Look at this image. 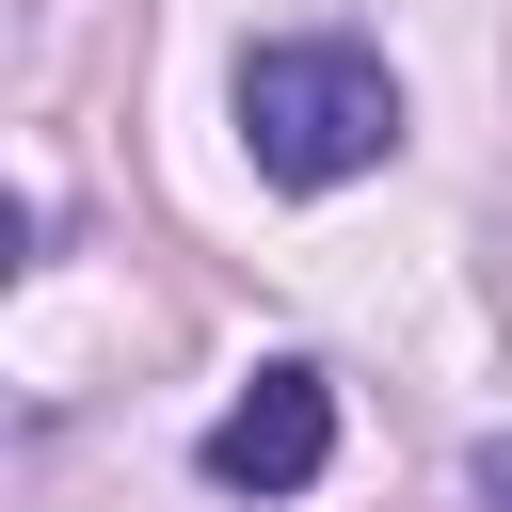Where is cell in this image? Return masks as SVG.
Here are the masks:
<instances>
[{
    "label": "cell",
    "mask_w": 512,
    "mask_h": 512,
    "mask_svg": "<svg viewBox=\"0 0 512 512\" xmlns=\"http://www.w3.org/2000/svg\"><path fill=\"white\" fill-rule=\"evenodd\" d=\"M240 144H256L272 192L384 176V144H400V80H384V48H336V32L240 48Z\"/></svg>",
    "instance_id": "obj_1"
},
{
    "label": "cell",
    "mask_w": 512,
    "mask_h": 512,
    "mask_svg": "<svg viewBox=\"0 0 512 512\" xmlns=\"http://www.w3.org/2000/svg\"><path fill=\"white\" fill-rule=\"evenodd\" d=\"M192 464H208V496H304V480L336 464V384H320L304 352H272V368L208 416V448H192Z\"/></svg>",
    "instance_id": "obj_2"
},
{
    "label": "cell",
    "mask_w": 512,
    "mask_h": 512,
    "mask_svg": "<svg viewBox=\"0 0 512 512\" xmlns=\"http://www.w3.org/2000/svg\"><path fill=\"white\" fill-rule=\"evenodd\" d=\"M480 512H512V432H480Z\"/></svg>",
    "instance_id": "obj_3"
}]
</instances>
